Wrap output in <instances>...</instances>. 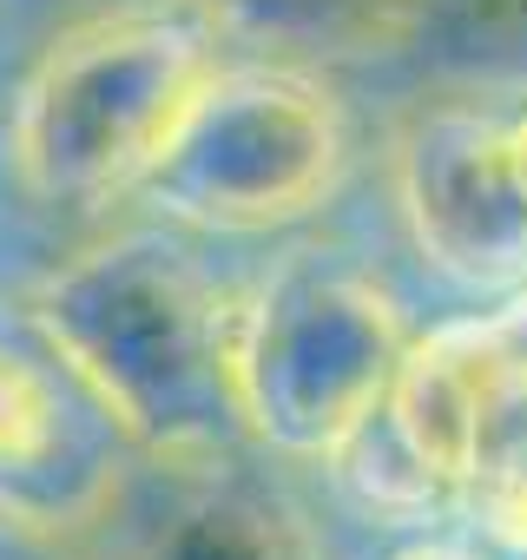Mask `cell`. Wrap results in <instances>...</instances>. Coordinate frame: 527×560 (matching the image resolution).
Segmentation results:
<instances>
[{"label": "cell", "mask_w": 527, "mask_h": 560, "mask_svg": "<svg viewBox=\"0 0 527 560\" xmlns=\"http://www.w3.org/2000/svg\"><path fill=\"white\" fill-rule=\"evenodd\" d=\"M204 14L231 47L304 60V67H350L389 60L415 40V0H178Z\"/></svg>", "instance_id": "cell-8"}, {"label": "cell", "mask_w": 527, "mask_h": 560, "mask_svg": "<svg viewBox=\"0 0 527 560\" xmlns=\"http://www.w3.org/2000/svg\"><path fill=\"white\" fill-rule=\"evenodd\" d=\"M231 40L178 0H119L73 14L21 73L8 106V178L21 205L93 218L132 205L139 178L231 60Z\"/></svg>", "instance_id": "cell-2"}, {"label": "cell", "mask_w": 527, "mask_h": 560, "mask_svg": "<svg viewBox=\"0 0 527 560\" xmlns=\"http://www.w3.org/2000/svg\"><path fill=\"white\" fill-rule=\"evenodd\" d=\"M145 468L119 416L14 311L0 324V534L99 547Z\"/></svg>", "instance_id": "cell-6"}, {"label": "cell", "mask_w": 527, "mask_h": 560, "mask_svg": "<svg viewBox=\"0 0 527 560\" xmlns=\"http://www.w3.org/2000/svg\"><path fill=\"white\" fill-rule=\"evenodd\" d=\"M356 126L324 67L244 54L224 60L132 205L198 237H297L350 185Z\"/></svg>", "instance_id": "cell-4"}, {"label": "cell", "mask_w": 527, "mask_h": 560, "mask_svg": "<svg viewBox=\"0 0 527 560\" xmlns=\"http://www.w3.org/2000/svg\"><path fill=\"white\" fill-rule=\"evenodd\" d=\"M152 494L139 488L126 521L99 540L113 560H324V534L311 508L250 475L244 455L204 468H152Z\"/></svg>", "instance_id": "cell-7"}, {"label": "cell", "mask_w": 527, "mask_h": 560, "mask_svg": "<svg viewBox=\"0 0 527 560\" xmlns=\"http://www.w3.org/2000/svg\"><path fill=\"white\" fill-rule=\"evenodd\" d=\"M204 244L139 211L40 270L21 298V317L80 370L152 468L257 455L237 409L244 284H231Z\"/></svg>", "instance_id": "cell-1"}, {"label": "cell", "mask_w": 527, "mask_h": 560, "mask_svg": "<svg viewBox=\"0 0 527 560\" xmlns=\"http://www.w3.org/2000/svg\"><path fill=\"white\" fill-rule=\"evenodd\" d=\"M14 8H27V14H60V8H80V0H14ZM86 14V8H80Z\"/></svg>", "instance_id": "cell-13"}, {"label": "cell", "mask_w": 527, "mask_h": 560, "mask_svg": "<svg viewBox=\"0 0 527 560\" xmlns=\"http://www.w3.org/2000/svg\"><path fill=\"white\" fill-rule=\"evenodd\" d=\"M0 560H113L106 547H54V540H27V534H0Z\"/></svg>", "instance_id": "cell-12"}, {"label": "cell", "mask_w": 527, "mask_h": 560, "mask_svg": "<svg viewBox=\"0 0 527 560\" xmlns=\"http://www.w3.org/2000/svg\"><path fill=\"white\" fill-rule=\"evenodd\" d=\"M317 475L337 481V494L363 514V521H383V527H429L435 514H455V494L422 468V455L396 435V422L376 409Z\"/></svg>", "instance_id": "cell-10"}, {"label": "cell", "mask_w": 527, "mask_h": 560, "mask_svg": "<svg viewBox=\"0 0 527 560\" xmlns=\"http://www.w3.org/2000/svg\"><path fill=\"white\" fill-rule=\"evenodd\" d=\"M402 298L376 257L291 237L244 284L237 409L264 462L324 468L383 402L409 350Z\"/></svg>", "instance_id": "cell-3"}, {"label": "cell", "mask_w": 527, "mask_h": 560, "mask_svg": "<svg viewBox=\"0 0 527 560\" xmlns=\"http://www.w3.org/2000/svg\"><path fill=\"white\" fill-rule=\"evenodd\" d=\"M409 54L442 86L527 93V0H415Z\"/></svg>", "instance_id": "cell-9"}, {"label": "cell", "mask_w": 527, "mask_h": 560, "mask_svg": "<svg viewBox=\"0 0 527 560\" xmlns=\"http://www.w3.org/2000/svg\"><path fill=\"white\" fill-rule=\"evenodd\" d=\"M389 560H494V553H488L481 534L475 540H461V534H409Z\"/></svg>", "instance_id": "cell-11"}, {"label": "cell", "mask_w": 527, "mask_h": 560, "mask_svg": "<svg viewBox=\"0 0 527 560\" xmlns=\"http://www.w3.org/2000/svg\"><path fill=\"white\" fill-rule=\"evenodd\" d=\"M389 198L429 277L475 304L527 298V172L494 93L415 100L389 132Z\"/></svg>", "instance_id": "cell-5"}]
</instances>
